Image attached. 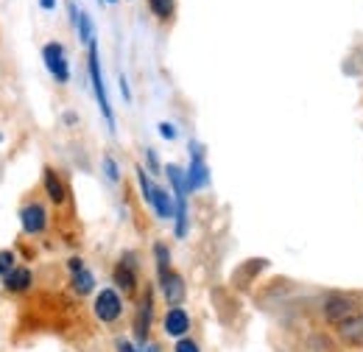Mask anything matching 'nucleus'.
<instances>
[{
  "label": "nucleus",
  "mask_w": 363,
  "mask_h": 352,
  "mask_svg": "<svg viewBox=\"0 0 363 352\" xmlns=\"http://www.w3.org/2000/svg\"><path fill=\"white\" fill-rule=\"evenodd\" d=\"M361 310H363V294H358V291H327L321 297V305H318L321 321L330 330H335L341 321H347L350 316H355Z\"/></svg>",
  "instance_id": "obj_1"
},
{
  "label": "nucleus",
  "mask_w": 363,
  "mask_h": 352,
  "mask_svg": "<svg viewBox=\"0 0 363 352\" xmlns=\"http://www.w3.org/2000/svg\"><path fill=\"white\" fill-rule=\"evenodd\" d=\"M165 176L171 182V193H174V202H177V216H174V235L177 238H187V229H190V216H187V174L184 168L168 163L165 165Z\"/></svg>",
  "instance_id": "obj_2"
},
{
  "label": "nucleus",
  "mask_w": 363,
  "mask_h": 352,
  "mask_svg": "<svg viewBox=\"0 0 363 352\" xmlns=\"http://www.w3.org/2000/svg\"><path fill=\"white\" fill-rule=\"evenodd\" d=\"M87 70H90V84L95 92V101H98V109L109 126V132H115V112H112V104H109V95H106V84H104V73H101V56H98V45H87Z\"/></svg>",
  "instance_id": "obj_3"
},
{
  "label": "nucleus",
  "mask_w": 363,
  "mask_h": 352,
  "mask_svg": "<svg viewBox=\"0 0 363 352\" xmlns=\"http://www.w3.org/2000/svg\"><path fill=\"white\" fill-rule=\"evenodd\" d=\"M112 282L121 288V294L126 297H135L137 288H140V265H137L135 252H126L121 255V260L112 268Z\"/></svg>",
  "instance_id": "obj_4"
},
{
  "label": "nucleus",
  "mask_w": 363,
  "mask_h": 352,
  "mask_svg": "<svg viewBox=\"0 0 363 352\" xmlns=\"http://www.w3.org/2000/svg\"><path fill=\"white\" fill-rule=\"evenodd\" d=\"M187 190H204L210 185V168L204 163V145L199 140H190V165H187Z\"/></svg>",
  "instance_id": "obj_5"
},
{
  "label": "nucleus",
  "mask_w": 363,
  "mask_h": 352,
  "mask_svg": "<svg viewBox=\"0 0 363 352\" xmlns=\"http://www.w3.org/2000/svg\"><path fill=\"white\" fill-rule=\"evenodd\" d=\"M92 313L98 321L104 324H115L121 316H123V297L115 291V288H104L95 294V302H92Z\"/></svg>",
  "instance_id": "obj_6"
},
{
  "label": "nucleus",
  "mask_w": 363,
  "mask_h": 352,
  "mask_svg": "<svg viewBox=\"0 0 363 352\" xmlns=\"http://www.w3.org/2000/svg\"><path fill=\"white\" fill-rule=\"evenodd\" d=\"M151 324H154V291L145 288L135 310V339L137 344H145L151 339Z\"/></svg>",
  "instance_id": "obj_7"
},
{
  "label": "nucleus",
  "mask_w": 363,
  "mask_h": 352,
  "mask_svg": "<svg viewBox=\"0 0 363 352\" xmlns=\"http://www.w3.org/2000/svg\"><path fill=\"white\" fill-rule=\"evenodd\" d=\"M43 62H45L48 73L59 84H67L70 82V65H67V53H65V45L62 43H48L43 48Z\"/></svg>",
  "instance_id": "obj_8"
},
{
  "label": "nucleus",
  "mask_w": 363,
  "mask_h": 352,
  "mask_svg": "<svg viewBox=\"0 0 363 352\" xmlns=\"http://www.w3.org/2000/svg\"><path fill=\"white\" fill-rule=\"evenodd\" d=\"M20 226L26 235H43L48 229V210L45 204L40 202H28L23 210H20Z\"/></svg>",
  "instance_id": "obj_9"
},
{
  "label": "nucleus",
  "mask_w": 363,
  "mask_h": 352,
  "mask_svg": "<svg viewBox=\"0 0 363 352\" xmlns=\"http://www.w3.org/2000/svg\"><path fill=\"white\" fill-rule=\"evenodd\" d=\"M157 280H160V291H162L168 308H179L182 302H184V297H187L184 277H182L179 271H168L165 277H157Z\"/></svg>",
  "instance_id": "obj_10"
},
{
  "label": "nucleus",
  "mask_w": 363,
  "mask_h": 352,
  "mask_svg": "<svg viewBox=\"0 0 363 352\" xmlns=\"http://www.w3.org/2000/svg\"><path fill=\"white\" fill-rule=\"evenodd\" d=\"M190 313L182 308H168V313H165V319H162V327H165V336H171V339H184L187 333H190Z\"/></svg>",
  "instance_id": "obj_11"
},
{
  "label": "nucleus",
  "mask_w": 363,
  "mask_h": 352,
  "mask_svg": "<svg viewBox=\"0 0 363 352\" xmlns=\"http://www.w3.org/2000/svg\"><path fill=\"white\" fill-rule=\"evenodd\" d=\"M148 207L157 213V219L162 221H174L177 216V202H174V193L168 190V187H154V196H151V202H148Z\"/></svg>",
  "instance_id": "obj_12"
},
{
  "label": "nucleus",
  "mask_w": 363,
  "mask_h": 352,
  "mask_svg": "<svg viewBox=\"0 0 363 352\" xmlns=\"http://www.w3.org/2000/svg\"><path fill=\"white\" fill-rule=\"evenodd\" d=\"M43 187H45V196L56 207L67 202V185H65V179L59 176V171L45 168V171H43Z\"/></svg>",
  "instance_id": "obj_13"
},
{
  "label": "nucleus",
  "mask_w": 363,
  "mask_h": 352,
  "mask_svg": "<svg viewBox=\"0 0 363 352\" xmlns=\"http://www.w3.org/2000/svg\"><path fill=\"white\" fill-rule=\"evenodd\" d=\"M31 282H34V274H31V268H26V265H14V268L3 277V285H6V291H11V294L28 291Z\"/></svg>",
  "instance_id": "obj_14"
},
{
  "label": "nucleus",
  "mask_w": 363,
  "mask_h": 352,
  "mask_svg": "<svg viewBox=\"0 0 363 352\" xmlns=\"http://www.w3.org/2000/svg\"><path fill=\"white\" fill-rule=\"evenodd\" d=\"M70 285H73V291L79 294V297H87L95 291V277H92V271L84 265L82 271H73L70 274Z\"/></svg>",
  "instance_id": "obj_15"
},
{
  "label": "nucleus",
  "mask_w": 363,
  "mask_h": 352,
  "mask_svg": "<svg viewBox=\"0 0 363 352\" xmlns=\"http://www.w3.org/2000/svg\"><path fill=\"white\" fill-rule=\"evenodd\" d=\"M148 9L154 11L157 20L162 23H171L174 14H177V0H148Z\"/></svg>",
  "instance_id": "obj_16"
},
{
  "label": "nucleus",
  "mask_w": 363,
  "mask_h": 352,
  "mask_svg": "<svg viewBox=\"0 0 363 352\" xmlns=\"http://www.w3.org/2000/svg\"><path fill=\"white\" fill-rule=\"evenodd\" d=\"M154 260H157V277H165L168 271H174V265H171V249L162 241L154 243Z\"/></svg>",
  "instance_id": "obj_17"
},
{
  "label": "nucleus",
  "mask_w": 363,
  "mask_h": 352,
  "mask_svg": "<svg viewBox=\"0 0 363 352\" xmlns=\"http://www.w3.org/2000/svg\"><path fill=\"white\" fill-rule=\"evenodd\" d=\"M76 31H79V40L84 45H90L95 43V26H92V20H90V14L87 11H82L79 14V20H76V26H73Z\"/></svg>",
  "instance_id": "obj_18"
},
{
  "label": "nucleus",
  "mask_w": 363,
  "mask_h": 352,
  "mask_svg": "<svg viewBox=\"0 0 363 352\" xmlns=\"http://www.w3.org/2000/svg\"><path fill=\"white\" fill-rule=\"evenodd\" d=\"M101 168H104V174H106L109 182H121V168H118V163H115V157H112V154H104Z\"/></svg>",
  "instance_id": "obj_19"
},
{
  "label": "nucleus",
  "mask_w": 363,
  "mask_h": 352,
  "mask_svg": "<svg viewBox=\"0 0 363 352\" xmlns=\"http://www.w3.org/2000/svg\"><path fill=\"white\" fill-rule=\"evenodd\" d=\"M14 268V252L11 249H0V277H6Z\"/></svg>",
  "instance_id": "obj_20"
},
{
  "label": "nucleus",
  "mask_w": 363,
  "mask_h": 352,
  "mask_svg": "<svg viewBox=\"0 0 363 352\" xmlns=\"http://www.w3.org/2000/svg\"><path fill=\"white\" fill-rule=\"evenodd\" d=\"M145 165H148V174H160L162 165H160V157L154 148H145Z\"/></svg>",
  "instance_id": "obj_21"
},
{
  "label": "nucleus",
  "mask_w": 363,
  "mask_h": 352,
  "mask_svg": "<svg viewBox=\"0 0 363 352\" xmlns=\"http://www.w3.org/2000/svg\"><path fill=\"white\" fill-rule=\"evenodd\" d=\"M174 352H201V347H199V344H196L190 336H184V339H179V341H177Z\"/></svg>",
  "instance_id": "obj_22"
},
{
  "label": "nucleus",
  "mask_w": 363,
  "mask_h": 352,
  "mask_svg": "<svg viewBox=\"0 0 363 352\" xmlns=\"http://www.w3.org/2000/svg\"><path fill=\"white\" fill-rule=\"evenodd\" d=\"M157 129H160V137H162V140H177V137H179L177 126H174V123H168V121H162Z\"/></svg>",
  "instance_id": "obj_23"
},
{
  "label": "nucleus",
  "mask_w": 363,
  "mask_h": 352,
  "mask_svg": "<svg viewBox=\"0 0 363 352\" xmlns=\"http://www.w3.org/2000/svg\"><path fill=\"white\" fill-rule=\"evenodd\" d=\"M118 352H140V347L132 344V341H126V339H121L118 341Z\"/></svg>",
  "instance_id": "obj_24"
},
{
  "label": "nucleus",
  "mask_w": 363,
  "mask_h": 352,
  "mask_svg": "<svg viewBox=\"0 0 363 352\" xmlns=\"http://www.w3.org/2000/svg\"><path fill=\"white\" fill-rule=\"evenodd\" d=\"M137 347H140V352H162L160 350V344H157V341H151V339H148L145 344H137Z\"/></svg>",
  "instance_id": "obj_25"
},
{
  "label": "nucleus",
  "mask_w": 363,
  "mask_h": 352,
  "mask_svg": "<svg viewBox=\"0 0 363 352\" xmlns=\"http://www.w3.org/2000/svg\"><path fill=\"white\" fill-rule=\"evenodd\" d=\"M67 268H70V274H73V271H82V268H84V260H82V258H70V260H67Z\"/></svg>",
  "instance_id": "obj_26"
},
{
  "label": "nucleus",
  "mask_w": 363,
  "mask_h": 352,
  "mask_svg": "<svg viewBox=\"0 0 363 352\" xmlns=\"http://www.w3.org/2000/svg\"><path fill=\"white\" fill-rule=\"evenodd\" d=\"M121 92H123L126 101H132V89H129V84H126V76H121Z\"/></svg>",
  "instance_id": "obj_27"
},
{
  "label": "nucleus",
  "mask_w": 363,
  "mask_h": 352,
  "mask_svg": "<svg viewBox=\"0 0 363 352\" xmlns=\"http://www.w3.org/2000/svg\"><path fill=\"white\" fill-rule=\"evenodd\" d=\"M40 9L43 11H53L56 9V0H40Z\"/></svg>",
  "instance_id": "obj_28"
},
{
  "label": "nucleus",
  "mask_w": 363,
  "mask_h": 352,
  "mask_svg": "<svg viewBox=\"0 0 363 352\" xmlns=\"http://www.w3.org/2000/svg\"><path fill=\"white\" fill-rule=\"evenodd\" d=\"M104 3H118V0H104Z\"/></svg>",
  "instance_id": "obj_29"
},
{
  "label": "nucleus",
  "mask_w": 363,
  "mask_h": 352,
  "mask_svg": "<svg viewBox=\"0 0 363 352\" xmlns=\"http://www.w3.org/2000/svg\"><path fill=\"white\" fill-rule=\"evenodd\" d=\"M0 140H3V137H0Z\"/></svg>",
  "instance_id": "obj_30"
}]
</instances>
